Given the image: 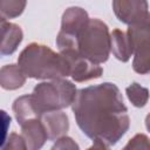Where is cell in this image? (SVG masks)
Returning <instances> with one entry per match:
<instances>
[{
    "mask_svg": "<svg viewBox=\"0 0 150 150\" xmlns=\"http://www.w3.org/2000/svg\"><path fill=\"white\" fill-rule=\"evenodd\" d=\"M145 127H146V129H148V131L150 132V112L146 115V117H145Z\"/></svg>",
    "mask_w": 150,
    "mask_h": 150,
    "instance_id": "20",
    "label": "cell"
},
{
    "mask_svg": "<svg viewBox=\"0 0 150 150\" xmlns=\"http://www.w3.org/2000/svg\"><path fill=\"white\" fill-rule=\"evenodd\" d=\"M76 124L94 149H109L129 130L130 117L118 87L111 82L77 90L71 104Z\"/></svg>",
    "mask_w": 150,
    "mask_h": 150,
    "instance_id": "1",
    "label": "cell"
},
{
    "mask_svg": "<svg viewBox=\"0 0 150 150\" xmlns=\"http://www.w3.org/2000/svg\"><path fill=\"white\" fill-rule=\"evenodd\" d=\"M26 75L19 64H6L0 69V86L6 90L21 88L26 82Z\"/></svg>",
    "mask_w": 150,
    "mask_h": 150,
    "instance_id": "13",
    "label": "cell"
},
{
    "mask_svg": "<svg viewBox=\"0 0 150 150\" xmlns=\"http://www.w3.org/2000/svg\"><path fill=\"white\" fill-rule=\"evenodd\" d=\"M125 94L128 100L136 108H143L148 103L150 97L149 89L141 86L137 82H132L130 86H128L125 88Z\"/></svg>",
    "mask_w": 150,
    "mask_h": 150,
    "instance_id": "15",
    "label": "cell"
},
{
    "mask_svg": "<svg viewBox=\"0 0 150 150\" xmlns=\"http://www.w3.org/2000/svg\"><path fill=\"white\" fill-rule=\"evenodd\" d=\"M14 116L18 121V124H22L26 121L35 117H41V114L35 107V103L33 101V96L30 95H22L18 97L12 105Z\"/></svg>",
    "mask_w": 150,
    "mask_h": 150,
    "instance_id": "14",
    "label": "cell"
},
{
    "mask_svg": "<svg viewBox=\"0 0 150 150\" xmlns=\"http://www.w3.org/2000/svg\"><path fill=\"white\" fill-rule=\"evenodd\" d=\"M41 121L43 122L49 139H57L64 136L69 130V120L66 112L61 110L46 111L41 115Z\"/></svg>",
    "mask_w": 150,
    "mask_h": 150,
    "instance_id": "11",
    "label": "cell"
},
{
    "mask_svg": "<svg viewBox=\"0 0 150 150\" xmlns=\"http://www.w3.org/2000/svg\"><path fill=\"white\" fill-rule=\"evenodd\" d=\"M79 144L71 138V137H68V136H61L59 137L55 143L53 144L52 149H79Z\"/></svg>",
    "mask_w": 150,
    "mask_h": 150,
    "instance_id": "19",
    "label": "cell"
},
{
    "mask_svg": "<svg viewBox=\"0 0 150 150\" xmlns=\"http://www.w3.org/2000/svg\"><path fill=\"white\" fill-rule=\"evenodd\" d=\"M21 135L26 142L28 150L41 149L46 141L49 139L46 127L41 121V117H35L26 121L21 125Z\"/></svg>",
    "mask_w": 150,
    "mask_h": 150,
    "instance_id": "9",
    "label": "cell"
},
{
    "mask_svg": "<svg viewBox=\"0 0 150 150\" xmlns=\"http://www.w3.org/2000/svg\"><path fill=\"white\" fill-rule=\"evenodd\" d=\"M76 50L95 63H103L111 52L108 26L100 19H90L76 36Z\"/></svg>",
    "mask_w": 150,
    "mask_h": 150,
    "instance_id": "3",
    "label": "cell"
},
{
    "mask_svg": "<svg viewBox=\"0 0 150 150\" xmlns=\"http://www.w3.org/2000/svg\"><path fill=\"white\" fill-rule=\"evenodd\" d=\"M18 64L27 77L35 80H54L69 76L66 57L48 46L32 42L20 53Z\"/></svg>",
    "mask_w": 150,
    "mask_h": 150,
    "instance_id": "2",
    "label": "cell"
},
{
    "mask_svg": "<svg viewBox=\"0 0 150 150\" xmlns=\"http://www.w3.org/2000/svg\"><path fill=\"white\" fill-rule=\"evenodd\" d=\"M1 148L4 150L6 149H14V150H26L27 149V145H26V142L22 137V135H18L15 132L11 134L8 136V139L7 141H4Z\"/></svg>",
    "mask_w": 150,
    "mask_h": 150,
    "instance_id": "17",
    "label": "cell"
},
{
    "mask_svg": "<svg viewBox=\"0 0 150 150\" xmlns=\"http://www.w3.org/2000/svg\"><path fill=\"white\" fill-rule=\"evenodd\" d=\"M124 149H150V138L144 134H137L129 139Z\"/></svg>",
    "mask_w": 150,
    "mask_h": 150,
    "instance_id": "18",
    "label": "cell"
},
{
    "mask_svg": "<svg viewBox=\"0 0 150 150\" xmlns=\"http://www.w3.org/2000/svg\"><path fill=\"white\" fill-rule=\"evenodd\" d=\"M77 89L73 82L61 77L49 82L38 83L32 93L36 109L42 115L46 111L62 110L73 104Z\"/></svg>",
    "mask_w": 150,
    "mask_h": 150,
    "instance_id": "4",
    "label": "cell"
},
{
    "mask_svg": "<svg viewBox=\"0 0 150 150\" xmlns=\"http://www.w3.org/2000/svg\"><path fill=\"white\" fill-rule=\"evenodd\" d=\"M23 39V33L16 23L1 19V47L0 54L2 56L13 54L20 46Z\"/></svg>",
    "mask_w": 150,
    "mask_h": 150,
    "instance_id": "10",
    "label": "cell"
},
{
    "mask_svg": "<svg viewBox=\"0 0 150 150\" xmlns=\"http://www.w3.org/2000/svg\"><path fill=\"white\" fill-rule=\"evenodd\" d=\"M146 0H112V9L116 18L130 26L149 14Z\"/></svg>",
    "mask_w": 150,
    "mask_h": 150,
    "instance_id": "8",
    "label": "cell"
},
{
    "mask_svg": "<svg viewBox=\"0 0 150 150\" xmlns=\"http://www.w3.org/2000/svg\"><path fill=\"white\" fill-rule=\"evenodd\" d=\"M128 34L134 47L132 69L141 75L150 73V13L132 23L128 28Z\"/></svg>",
    "mask_w": 150,
    "mask_h": 150,
    "instance_id": "5",
    "label": "cell"
},
{
    "mask_svg": "<svg viewBox=\"0 0 150 150\" xmlns=\"http://www.w3.org/2000/svg\"><path fill=\"white\" fill-rule=\"evenodd\" d=\"M111 38V52L114 56L122 61L128 62L134 54V47L131 39L128 32H123L121 29H114L110 33Z\"/></svg>",
    "mask_w": 150,
    "mask_h": 150,
    "instance_id": "12",
    "label": "cell"
},
{
    "mask_svg": "<svg viewBox=\"0 0 150 150\" xmlns=\"http://www.w3.org/2000/svg\"><path fill=\"white\" fill-rule=\"evenodd\" d=\"M69 64V76L75 82H84L93 79H98L103 69L98 63L82 56L76 50H64L60 52Z\"/></svg>",
    "mask_w": 150,
    "mask_h": 150,
    "instance_id": "7",
    "label": "cell"
},
{
    "mask_svg": "<svg viewBox=\"0 0 150 150\" xmlns=\"http://www.w3.org/2000/svg\"><path fill=\"white\" fill-rule=\"evenodd\" d=\"M27 5V0H0L1 19H14L20 16Z\"/></svg>",
    "mask_w": 150,
    "mask_h": 150,
    "instance_id": "16",
    "label": "cell"
},
{
    "mask_svg": "<svg viewBox=\"0 0 150 150\" xmlns=\"http://www.w3.org/2000/svg\"><path fill=\"white\" fill-rule=\"evenodd\" d=\"M88 20V13L81 7L73 6L63 12L61 19V29L56 36V46L59 52L76 50V36Z\"/></svg>",
    "mask_w": 150,
    "mask_h": 150,
    "instance_id": "6",
    "label": "cell"
}]
</instances>
